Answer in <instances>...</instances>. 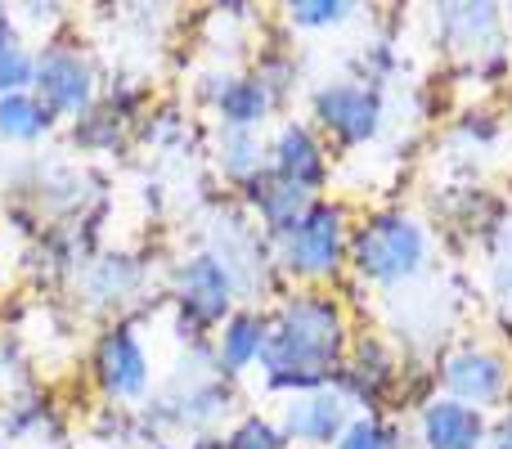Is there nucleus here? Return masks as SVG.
I'll return each mask as SVG.
<instances>
[{"mask_svg": "<svg viewBox=\"0 0 512 449\" xmlns=\"http://www.w3.org/2000/svg\"><path fill=\"white\" fill-rule=\"evenodd\" d=\"M346 315L333 297H292L265 333V387L270 391H324L342 373Z\"/></svg>", "mask_w": 512, "mask_h": 449, "instance_id": "1", "label": "nucleus"}, {"mask_svg": "<svg viewBox=\"0 0 512 449\" xmlns=\"http://www.w3.org/2000/svg\"><path fill=\"white\" fill-rule=\"evenodd\" d=\"M351 256H355V270L373 283L414 279L427 261V229L405 212H378L360 225Z\"/></svg>", "mask_w": 512, "mask_h": 449, "instance_id": "2", "label": "nucleus"}, {"mask_svg": "<svg viewBox=\"0 0 512 449\" xmlns=\"http://www.w3.org/2000/svg\"><path fill=\"white\" fill-rule=\"evenodd\" d=\"M346 252V212L333 203H310L292 234H283V261L297 279H328Z\"/></svg>", "mask_w": 512, "mask_h": 449, "instance_id": "3", "label": "nucleus"}, {"mask_svg": "<svg viewBox=\"0 0 512 449\" xmlns=\"http://www.w3.org/2000/svg\"><path fill=\"white\" fill-rule=\"evenodd\" d=\"M441 382L450 391V400L459 405H499L508 396L512 369L499 351H481V346H463V351L445 355L441 364Z\"/></svg>", "mask_w": 512, "mask_h": 449, "instance_id": "4", "label": "nucleus"}, {"mask_svg": "<svg viewBox=\"0 0 512 449\" xmlns=\"http://www.w3.org/2000/svg\"><path fill=\"white\" fill-rule=\"evenodd\" d=\"M315 117L337 135L342 144H364L378 135L382 122V95L360 81H342V86H324L315 95Z\"/></svg>", "mask_w": 512, "mask_h": 449, "instance_id": "5", "label": "nucleus"}, {"mask_svg": "<svg viewBox=\"0 0 512 449\" xmlns=\"http://www.w3.org/2000/svg\"><path fill=\"white\" fill-rule=\"evenodd\" d=\"M36 86H41V104L50 113H86L95 99V68L81 50H45V59L36 63Z\"/></svg>", "mask_w": 512, "mask_h": 449, "instance_id": "6", "label": "nucleus"}, {"mask_svg": "<svg viewBox=\"0 0 512 449\" xmlns=\"http://www.w3.org/2000/svg\"><path fill=\"white\" fill-rule=\"evenodd\" d=\"M230 301H234V279L216 261V252L189 256L185 270H180V310L189 315V324L207 328L230 319Z\"/></svg>", "mask_w": 512, "mask_h": 449, "instance_id": "7", "label": "nucleus"}, {"mask_svg": "<svg viewBox=\"0 0 512 449\" xmlns=\"http://www.w3.org/2000/svg\"><path fill=\"white\" fill-rule=\"evenodd\" d=\"M95 382L108 391L113 400H135L149 387V360L144 346L131 328H113L99 337L95 346Z\"/></svg>", "mask_w": 512, "mask_h": 449, "instance_id": "8", "label": "nucleus"}, {"mask_svg": "<svg viewBox=\"0 0 512 449\" xmlns=\"http://www.w3.org/2000/svg\"><path fill=\"white\" fill-rule=\"evenodd\" d=\"M423 441L427 449H481V441H486V418L472 405L441 396L423 409Z\"/></svg>", "mask_w": 512, "mask_h": 449, "instance_id": "9", "label": "nucleus"}, {"mask_svg": "<svg viewBox=\"0 0 512 449\" xmlns=\"http://www.w3.org/2000/svg\"><path fill=\"white\" fill-rule=\"evenodd\" d=\"M248 198L274 234H292L301 216L310 212V189L292 185V180H283L279 171H270V167H265L256 180H248Z\"/></svg>", "mask_w": 512, "mask_h": 449, "instance_id": "10", "label": "nucleus"}, {"mask_svg": "<svg viewBox=\"0 0 512 449\" xmlns=\"http://www.w3.org/2000/svg\"><path fill=\"white\" fill-rule=\"evenodd\" d=\"M346 432V400L337 391H306L297 405L288 409V436L306 445H337Z\"/></svg>", "mask_w": 512, "mask_h": 449, "instance_id": "11", "label": "nucleus"}, {"mask_svg": "<svg viewBox=\"0 0 512 449\" xmlns=\"http://www.w3.org/2000/svg\"><path fill=\"white\" fill-rule=\"evenodd\" d=\"M283 180L310 189L315 194L319 180H324V149H319L315 131L310 126H283L279 140H274V167Z\"/></svg>", "mask_w": 512, "mask_h": 449, "instance_id": "12", "label": "nucleus"}, {"mask_svg": "<svg viewBox=\"0 0 512 449\" xmlns=\"http://www.w3.org/2000/svg\"><path fill=\"white\" fill-rule=\"evenodd\" d=\"M265 333H270V324H265L261 315H252V310L230 315L225 319V333H221V364L230 373H239V369H248L252 360H261Z\"/></svg>", "mask_w": 512, "mask_h": 449, "instance_id": "13", "label": "nucleus"}, {"mask_svg": "<svg viewBox=\"0 0 512 449\" xmlns=\"http://www.w3.org/2000/svg\"><path fill=\"white\" fill-rule=\"evenodd\" d=\"M50 122H54V113L41 104L36 95H5L0 99V135L5 140H41L45 131H50Z\"/></svg>", "mask_w": 512, "mask_h": 449, "instance_id": "14", "label": "nucleus"}, {"mask_svg": "<svg viewBox=\"0 0 512 449\" xmlns=\"http://www.w3.org/2000/svg\"><path fill=\"white\" fill-rule=\"evenodd\" d=\"M221 113L230 126L252 131V126L270 113V90H265L261 81H230V86L221 90Z\"/></svg>", "mask_w": 512, "mask_h": 449, "instance_id": "15", "label": "nucleus"}, {"mask_svg": "<svg viewBox=\"0 0 512 449\" xmlns=\"http://www.w3.org/2000/svg\"><path fill=\"white\" fill-rule=\"evenodd\" d=\"M225 171H230L234 180H243V185L265 171V149H261V140H256V131H239V126L225 131Z\"/></svg>", "mask_w": 512, "mask_h": 449, "instance_id": "16", "label": "nucleus"}, {"mask_svg": "<svg viewBox=\"0 0 512 449\" xmlns=\"http://www.w3.org/2000/svg\"><path fill=\"white\" fill-rule=\"evenodd\" d=\"M32 81H36V59L23 50V45L9 41L5 50H0V99H5V95H23Z\"/></svg>", "mask_w": 512, "mask_h": 449, "instance_id": "17", "label": "nucleus"}, {"mask_svg": "<svg viewBox=\"0 0 512 449\" xmlns=\"http://www.w3.org/2000/svg\"><path fill=\"white\" fill-rule=\"evenodd\" d=\"M225 449H283V432L270 423V418H243L230 432Z\"/></svg>", "mask_w": 512, "mask_h": 449, "instance_id": "18", "label": "nucleus"}, {"mask_svg": "<svg viewBox=\"0 0 512 449\" xmlns=\"http://www.w3.org/2000/svg\"><path fill=\"white\" fill-rule=\"evenodd\" d=\"M333 449H396V436H391V427L378 423V418H360V423H351L337 436Z\"/></svg>", "mask_w": 512, "mask_h": 449, "instance_id": "19", "label": "nucleus"}, {"mask_svg": "<svg viewBox=\"0 0 512 449\" xmlns=\"http://www.w3.org/2000/svg\"><path fill=\"white\" fill-rule=\"evenodd\" d=\"M288 14L297 27H328V23H342L351 14V5L346 0H297Z\"/></svg>", "mask_w": 512, "mask_h": 449, "instance_id": "20", "label": "nucleus"}, {"mask_svg": "<svg viewBox=\"0 0 512 449\" xmlns=\"http://www.w3.org/2000/svg\"><path fill=\"white\" fill-rule=\"evenodd\" d=\"M499 283H504V292L512 297V252L504 256V265H499Z\"/></svg>", "mask_w": 512, "mask_h": 449, "instance_id": "21", "label": "nucleus"}, {"mask_svg": "<svg viewBox=\"0 0 512 449\" xmlns=\"http://www.w3.org/2000/svg\"><path fill=\"white\" fill-rule=\"evenodd\" d=\"M9 32H14V23H9L5 5H0V50H5V45H9Z\"/></svg>", "mask_w": 512, "mask_h": 449, "instance_id": "22", "label": "nucleus"}, {"mask_svg": "<svg viewBox=\"0 0 512 449\" xmlns=\"http://www.w3.org/2000/svg\"><path fill=\"white\" fill-rule=\"evenodd\" d=\"M495 449H512V423L499 432V441H495Z\"/></svg>", "mask_w": 512, "mask_h": 449, "instance_id": "23", "label": "nucleus"}, {"mask_svg": "<svg viewBox=\"0 0 512 449\" xmlns=\"http://www.w3.org/2000/svg\"><path fill=\"white\" fill-rule=\"evenodd\" d=\"M194 449H225V445H216V441H198Z\"/></svg>", "mask_w": 512, "mask_h": 449, "instance_id": "24", "label": "nucleus"}]
</instances>
